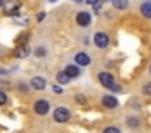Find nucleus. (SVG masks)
<instances>
[{
  "mask_svg": "<svg viewBox=\"0 0 151 133\" xmlns=\"http://www.w3.org/2000/svg\"><path fill=\"white\" fill-rule=\"evenodd\" d=\"M50 2H55V0H50Z\"/></svg>",
  "mask_w": 151,
  "mask_h": 133,
  "instance_id": "b1692460",
  "label": "nucleus"
},
{
  "mask_svg": "<svg viewBox=\"0 0 151 133\" xmlns=\"http://www.w3.org/2000/svg\"><path fill=\"white\" fill-rule=\"evenodd\" d=\"M120 130L119 128H115V127H107V128L104 130V133H119Z\"/></svg>",
  "mask_w": 151,
  "mask_h": 133,
  "instance_id": "dca6fc26",
  "label": "nucleus"
},
{
  "mask_svg": "<svg viewBox=\"0 0 151 133\" xmlns=\"http://www.w3.org/2000/svg\"><path fill=\"white\" fill-rule=\"evenodd\" d=\"M20 6H21L20 0H8V2L4 5V10H5L7 15H17L18 10H20Z\"/></svg>",
  "mask_w": 151,
  "mask_h": 133,
  "instance_id": "f03ea898",
  "label": "nucleus"
},
{
  "mask_svg": "<svg viewBox=\"0 0 151 133\" xmlns=\"http://www.w3.org/2000/svg\"><path fill=\"white\" fill-rule=\"evenodd\" d=\"M99 81H101V84L104 88H109V89H111L112 86H114V76H112L111 73H99Z\"/></svg>",
  "mask_w": 151,
  "mask_h": 133,
  "instance_id": "20e7f679",
  "label": "nucleus"
},
{
  "mask_svg": "<svg viewBox=\"0 0 151 133\" xmlns=\"http://www.w3.org/2000/svg\"><path fill=\"white\" fill-rule=\"evenodd\" d=\"M68 119H70V110L67 109V107H57L55 112H54V120L63 123V122H67Z\"/></svg>",
  "mask_w": 151,
  "mask_h": 133,
  "instance_id": "f257e3e1",
  "label": "nucleus"
},
{
  "mask_svg": "<svg viewBox=\"0 0 151 133\" xmlns=\"http://www.w3.org/2000/svg\"><path fill=\"white\" fill-rule=\"evenodd\" d=\"M54 91H55V93H62V88L57 86V84H55V86H54Z\"/></svg>",
  "mask_w": 151,
  "mask_h": 133,
  "instance_id": "4be33fe9",
  "label": "nucleus"
},
{
  "mask_svg": "<svg viewBox=\"0 0 151 133\" xmlns=\"http://www.w3.org/2000/svg\"><path fill=\"white\" fill-rule=\"evenodd\" d=\"M141 15L146 16V18H151V2H145L143 5H141Z\"/></svg>",
  "mask_w": 151,
  "mask_h": 133,
  "instance_id": "9b49d317",
  "label": "nucleus"
},
{
  "mask_svg": "<svg viewBox=\"0 0 151 133\" xmlns=\"http://www.w3.org/2000/svg\"><path fill=\"white\" fill-rule=\"evenodd\" d=\"M44 18H46V13H44V12H41L39 15H37V21H42Z\"/></svg>",
  "mask_w": 151,
  "mask_h": 133,
  "instance_id": "aec40b11",
  "label": "nucleus"
},
{
  "mask_svg": "<svg viewBox=\"0 0 151 133\" xmlns=\"http://www.w3.org/2000/svg\"><path fill=\"white\" fill-rule=\"evenodd\" d=\"M5 102H7V94H5L4 91H0V106L5 104Z\"/></svg>",
  "mask_w": 151,
  "mask_h": 133,
  "instance_id": "f3484780",
  "label": "nucleus"
},
{
  "mask_svg": "<svg viewBox=\"0 0 151 133\" xmlns=\"http://www.w3.org/2000/svg\"><path fill=\"white\" fill-rule=\"evenodd\" d=\"M75 60L78 65H81V67H85V65H89V62H91V58H89L88 54H85V52H80V54L75 55Z\"/></svg>",
  "mask_w": 151,
  "mask_h": 133,
  "instance_id": "6e6552de",
  "label": "nucleus"
},
{
  "mask_svg": "<svg viewBox=\"0 0 151 133\" xmlns=\"http://www.w3.org/2000/svg\"><path fill=\"white\" fill-rule=\"evenodd\" d=\"M46 80L44 78H41V76H34L33 80H31V86L34 88V89H37V91H41V89H44L46 88Z\"/></svg>",
  "mask_w": 151,
  "mask_h": 133,
  "instance_id": "1a4fd4ad",
  "label": "nucleus"
},
{
  "mask_svg": "<svg viewBox=\"0 0 151 133\" xmlns=\"http://www.w3.org/2000/svg\"><path fill=\"white\" fill-rule=\"evenodd\" d=\"M143 94H146V96H151V83H146L143 86Z\"/></svg>",
  "mask_w": 151,
  "mask_h": 133,
  "instance_id": "2eb2a0df",
  "label": "nucleus"
},
{
  "mask_svg": "<svg viewBox=\"0 0 151 133\" xmlns=\"http://www.w3.org/2000/svg\"><path fill=\"white\" fill-rule=\"evenodd\" d=\"M128 120H130V122H127V123H130V125H132V127H137V125H138V122H137V119H128Z\"/></svg>",
  "mask_w": 151,
  "mask_h": 133,
  "instance_id": "6ab92c4d",
  "label": "nucleus"
},
{
  "mask_svg": "<svg viewBox=\"0 0 151 133\" xmlns=\"http://www.w3.org/2000/svg\"><path fill=\"white\" fill-rule=\"evenodd\" d=\"M94 42H96V45L98 47H107V44H109V36L107 34H104V32H96L94 34Z\"/></svg>",
  "mask_w": 151,
  "mask_h": 133,
  "instance_id": "39448f33",
  "label": "nucleus"
},
{
  "mask_svg": "<svg viewBox=\"0 0 151 133\" xmlns=\"http://www.w3.org/2000/svg\"><path fill=\"white\" fill-rule=\"evenodd\" d=\"M112 5L117 10H125L128 6V0H112Z\"/></svg>",
  "mask_w": 151,
  "mask_h": 133,
  "instance_id": "f8f14e48",
  "label": "nucleus"
},
{
  "mask_svg": "<svg viewBox=\"0 0 151 133\" xmlns=\"http://www.w3.org/2000/svg\"><path fill=\"white\" fill-rule=\"evenodd\" d=\"M44 54H46V50H44V49H37V50H36V55H37V57H42Z\"/></svg>",
  "mask_w": 151,
  "mask_h": 133,
  "instance_id": "a211bd4d",
  "label": "nucleus"
},
{
  "mask_svg": "<svg viewBox=\"0 0 151 133\" xmlns=\"http://www.w3.org/2000/svg\"><path fill=\"white\" fill-rule=\"evenodd\" d=\"M65 73L68 75L70 78H76L80 75V68L76 67V65H68V67L65 68Z\"/></svg>",
  "mask_w": 151,
  "mask_h": 133,
  "instance_id": "9d476101",
  "label": "nucleus"
},
{
  "mask_svg": "<svg viewBox=\"0 0 151 133\" xmlns=\"http://www.w3.org/2000/svg\"><path fill=\"white\" fill-rule=\"evenodd\" d=\"M29 54V49L28 47H18L17 50H15V57H26V55Z\"/></svg>",
  "mask_w": 151,
  "mask_h": 133,
  "instance_id": "4468645a",
  "label": "nucleus"
},
{
  "mask_svg": "<svg viewBox=\"0 0 151 133\" xmlns=\"http://www.w3.org/2000/svg\"><path fill=\"white\" fill-rule=\"evenodd\" d=\"M49 102L47 101H44V99H41V101H37L36 104H34V112L36 114H39V115H46L47 112H49Z\"/></svg>",
  "mask_w": 151,
  "mask_h": 133,
  "instance_id": "7ed1b4c3",
  "label": "nucleus"
},
{
  "mask_svg": "<svg viewBox=\"0 0 151 133\" xmlns=\"http://www.w3.org/2000/svg\"><path fill=\"white\" fill-rule=\"evenodd\" d=\"M102 106L109 107V109H115V107L119 106V101L115 99L114 96H109V94H107V96L102 97Z\"/></svg>",
  "mask_w": 151,
  "mask_h": 133,
  "instance_id": "0eeeda50",
  "label": "nucleus"
},
{
  "mask_svg": "<svg viewBox=\"0 0 151 133\" xmlns=\"http://www.w3.org/2000/svg\"><path fill=\"white\" fill-rule=\"evenodd\" d=\"M2 3H4V2H2V0H0V6H2Z\"/></svg>",
  "mask_w": 151,
  "mask_h": 133,
  "instance_id": "5701e85b",
  "label": "nucleus"
},
{
  "mask_svg": "<svg viewBox=\"0 0 151 133\" xmlns=\"http://www.w3.org/2000/svg\"><path fill=\"white\" fill-rule=\"evenodd\" d=\"M98 2H101V0H86V3H88V5H96Z\"/></svg>",
  "mask_w": 151,
  "mask_h": 133,
  "instance_id": "412c9836",
  "label": "nucleus"
},
{
  "mask_svg": "<svg viewBox=\"0 0 151 133\" xmlns=\"http://www.w3.org/2000/svg\"><path fill=\"white\" fill-rule=\"evenodd\" d=\"M76 23H78L80 26H88L89 23H91V16H89L88 12H80L78 15H76Z\"/></svg>",
  "mask_w": 151,
  "mask_h": 133,
  "instance_id": "423d86ee",
  "label": "nucleus"
},
{
  "mask_svg": "<svg viewBox=\"0 0 151 133\" xmlns=\"http://www.w3.org/2000/svg\"><path fill=\"white\" fill-rule=\"evenodd\" d=\"M57 81H59L60 84H67L70 81V76L65 71H59V73H57Z\"/></svg>",
  "mask_w": 151,
  "mask_h": 133,
  "instance_id": "ddd939ff",
  "label": "nucleus"
}]
</instances>
